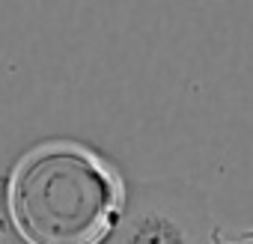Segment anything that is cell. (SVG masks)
Instances as JSON below:
<instances>
[{"mask_svg": "<svg viewBox=\"0 0 253 244\" xmlns=\"http://www.w3.org/2000/svg\"><path fill=\"white\" fill-rule=\"evenodd\" d=\"M125 200L116 164L78 140H42L3 176L6 220L24 244H107Z\"/></svg>", "mask_w": 253, "mask_h": 244, "instance_id": "6da1fadb", "label": "cell"}, {"mask_svg": "<svg viewBox=\"0 0 253 244\" xmlns=\"http://www.w3.org/2000/svg\"><path fill=\"white\" fill-rule=\"evenodd\" d=\"M209 191L182 176L128 185L122 220L107 244H217Z\"/></svg>", "mask_w": 253, "mask_h": 244, "instance_id": "7a4b0ae2", "label": "cell"}, {"mask_svg": "<svg viewBox=\"0 0 253 244\" xmlns=\"http://www.w3.org/2000/svg\"><path fill=\"white\" fill-rule=\"evenodd\" d=\"M217 244H253V229H241V232H220Z\"/></svg>", "mask_w": 253, "mask_h": 244, "instance_id": "3957f363", "label": "cell"}, {"mask_svg": "<svg viewBox=\"0 0 253 244\" xmlns=\"http://www.w3.org/2000/svg\"><path fill=\"white\" fill-rule=\"evenodd\" d=\"M0 235H3V214H0Z\"/></svg>", "mask_w": 253, "mask_h": 244, "instance_id": "277c9868", "label": "cell"}]
</instances>
